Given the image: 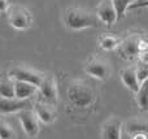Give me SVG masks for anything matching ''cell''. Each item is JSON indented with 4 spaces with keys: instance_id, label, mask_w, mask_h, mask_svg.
Here are the masks:
<instances>
[{
    "instance_id": "1",
    "label": "cell",
    "mask_w": 148,
    "mask_h": 139,
    "mask_svg": "<svg viewBox=\"0 0 148 139\" xmlns=\"http://www.w3.org/2000/svg\"><path fill=\"white\" fill-rule=\"evenodd\" d=\"M121 57L126 60L138 59L139 61L147 62V39L144 35L140 34H130L129 36L121 39L118 47L116 48Z\"/></svg>"
},
{
    "instance_id": "2",
    "label": "cell",
    "mask_w": 148,
    "mask_h": 139,
    "mask_svg": "<svg viewBox=\"0 0 148 139\" xmlns=\"http://www.w3.org/2000/svg\"><path fill=\"white\" fill-rule=\"evenodd\" d=\"M99 20L91 12L83 8H69L64 13V23L72 30H83L94 27L97 25Z\"/></svg>"
},
{
    "instance_id": "3",
    "label": "cell",
    "mask_w": 148,
    "mask_h": 139,
    "mask_svg": "<svg viewBox=\"0 0 148 139\" xmlns=\"http://www.w3.org/2000/svg\"><path fill=\"white\" fill-rule=\"evenodd\" d=\"M68 98L73 105L78 108H86L94 103L95 92L87 82L77 79L70 82L69 88H68Z\"/></svg>"
},
{
    "instance_id": "4",
    "label": "cell",
    "mask_w": 148,
    "mask_h": 139,
    "mask_svg": "<svg viewBox=\"0 0 148 139\" xmlns=\"http://www.w3.org/2000/svg\"><path fill=\"white\" fill-rule=\"evenodd\" d=\"M8 21L10 26L17 30H27L33 25V16L30 10L21 5H13L8 9Z\"/></svg>"
},
{
    "instance_id": "5",
    "label": "cell",
    "mask_w": 148,
    "mask_h": 139,
    "mask_svg": "<svg viewBox=\"0 0 148 139\" xmlns=\"http://www.w3.org/2000/svg\"><path fill=\"white\" fill-rule=\"evenodd\" d=\"M84 72L88 75H91L92 78L105 81L112 74V65H110V62L108 60L99 57V56H95V57H91L86 62Z\"/></svg>"
},
{
    "instance_id": "6",
    "label": "cell",
    "mask_w": 148,
    "mask_h": 139,
    "mask_svg": "<svg viewBox=\"0 0 148 139\" xmlns=\"http://www.w3.org/2000/svg\"><path fill=\"white\" fill-rule=\"evenodd\" d=\"M8 74H9L10 79L27 82L36 86V87L40 85V82L43 81V77H44V73H40L38 70L30 69V68H26V66H13Z\"/></svg>"
},
{
    "instance_id": "7",
    "label": "cell",
    "mask_w": 148,
    "mask_h": 139,
    "mask_svg": "<svg viewBox=\"0 0 148 139\" xmlns=\"http://www.w3.org/2000/svg\"><path fill=\"white\" fill-rule=\"evenodd\" d=\"M38 90L40 96L44 99L47 104L55 107L59 100V91H57V82L56 78L51 74H44L43 81L38 86Z\"/></svg>"
},
{
    "instance_id": "8",
    "label": "cell",
    "mask_w": 148,
    "mask_h": 139,
    "mask_svg": "<svg viewBox=\"0 0 148 139\" xmlns=\"http://www.w3.org/2000/svg\"><path fill=\"white\" fill-rule=\"evenodd\" d=\"M33 105L29 99H17V98H1L0 96V114H8L20 112L23 109H29Z\"/></svg>"
},
{
    "instance_id": "9",
    "label": "cell",
    "mask_w": 148,
    "mask_h": 139,
    "mask_svg": "<svg viewBox=\"0 0 148 139\" xmlns=\"http://www.w3.org/2000/svg\"><path fill=\"white\" fill-rule=\"evenodd\" d=\"M96 14L97 20L105 23L108 27H110L117 21V13H116V9L113 7L112 0H101L100 4L97 5Z\"/></svg>"
},
{
    "instance_id": "10",
    "label": "cell",
    "mask_w": 148,
    "mask_h": 139,
    "mask_svg": "<svg viewBox=\"0 0 148 139\" xmlns=\"http://www.w3.org/2000/svg\"><path fill=\"white\" fill-rule=\"evenodd\" d=\"M18 118H20L21 126H22V129L25 130V133L27 135L35 137L39 133V121L36 118L34 111H31V109H23V111H21Z\"/></svg>"
},
{
    "instance_id": "11",
    "label": "cell",
    "mask_w": 148,
    "mask_h": 139,
    "mask_svg": "<svg viewBox=\"0 0 148 139\" xmlns=\"http://www.w3.org/2000/svg\"><path fill=\"white\" fill-rule=\"evenodd\" d=\"M121 131H122V121L117 117L109 118L101 129L103 139H121Z\"/></svg>"
},
{
    "instance_id": "12",
    "label": "cell",
    "mask_w": 148,
    "mask_h": 139,
    "mask_svg": "<svg viewBox=\"0 0 148 139\" xmlns=\"http://www.w3.org/2000/svg\"><path fill=\"white\" fill-rule=\"evenodd\" d=\"M34 113H35L38 121H40L42 124H46V125L52 124L55 121V118H56V112L53 111L52 105H49L47 103H40V101L35 103Z\"/></svg>"
},
{
    "instance_id": "13",
    "label": "cell",
    "mask_w": 148,
    "mask_h": 139,
    "mask_svg": "<svg viewBox=\"0 0 148 139\" xmlns=\"http://www.w3.org/2000/svg\"><path fill=\"white\" fill-rule=\"evenodd\" d=\"M120 77L122 83L129 88L130 91H133L134 94L139 90L140 87V83L138 81V77H136V72H135V66H127L123 68L120 73Z\"/></svg>"
},
{
    "instance_id": "14",
    "label": "cell",
    "mask_w": 148,
    "mask_h": 139,
    "mask_svg": "<svg viewBox=\"0 0 148 139\" xmlns=\"http://www.w3.org/2000/svg\"><path fill=\"white\" fill-rule=\"evenodd\" d=\"M14 82V98L17 99H29L38 91V87L31 83L22 81H13Z\"/></svg>"
},
{
    "instance_id": "15",
    "label": "cell",
    "mask_w": 148,
    "mask_h": 139,
    "mask_svg": "<svg viewBox=\"0 0 148 139\" xmlns=\"http://www.w3.org/2000/svg\"><path fill=\"white\" fill-rule=\"evenodd\" d=\"M121 42V38L113 35H101L99 38V46L101 47L104 51H113L118 47Z\"/></svg>"
},
{
    "instance_id": "16",
    "label": "cell",
    "mask_w": 148,
    "mask_h": 139,
    "mask_svg": "<svg viewBox=\"0 0 148 139\" xmlns=\"http://www.w3.org/2000/svg\"><path fill=\"white\" fill-rule=\"evenodd\" d=\"M0 96L12 99L14 98V82L10 78L0 79Z\"/></svg>"
},
{
    "instance_id": "17",
    "label": "cell",
    "mask_w": 148,
    "mask_h": 139,
    "mask_svg": "<svg viewBox=\"0 0 148 139\" xmlns=\"http://www.w3.org/2000/svg\"><path fill=\"white\" fill-rule=\"evenodd\" d=\"M147 129H148V125L146 121L143 120H133V121L127 122V133L130 135H134V134H147Z\"/></svg>"
},
{
    "instance_id": "18",
    "label": "cell",
    "mask_w": 148,
    "mask_h": 139,
    "mask_svg": "<svg viewBox=\"0 0 148 139\" xmlns=\"http://www.w3.org/2000/svg\"><path fill=\"white\" fill-rule=\"evenodd\" d=\"M135 0H112L113 7L116 9V13H117V20L118 18H122L125 16L126 10L129 9L131 3H134Z\"/></svg>"
},
{
    "instance_id": "19",
    "label": "cell",
    "mask_w": 148,
    "mask_h": 139,
    "mask_svg": "<svg viewBox=\"0 0 148 139\" xmlns=\"http://www.w3.org/2000/svg\"><path fill=\"white\" fill-rule=\"evenodd\" d=\"M136 103L142 111H147V81L140 83V87L136 91Z\"/></svg>"
},
{
    "instance_id": "20",
    "label": "cell",
    "mask_w": 148,
    "mask_h": 139,
    "mask_svg": "<svg viewBox=\"0 0 148 139\" xmlns=\"http://www.w3.org/2000/svg\"><path fill=\"white\" fill-rule=\"evenodd\" d=\"M0 139H16L14 130L4 120H0Z\"/></svg>"
},
{
    "instance_id": "21",
    "label": "cell",
    "mask_w": 148,
    "mask_h": 139,
    "mask_svg": "<svg viewBox=\"0 0 148 139\" xmlns=\"http://www.w3.org/2000/svg\"><path fill=\"white\" fill-rule=\"evenodd\" d=\"M135 72H136V77H138L139 83L146 82V81H147V77H148V66H147V62L140 61V64L135 66Z\"/></svg>"
},
{
    "instance_id": "22",
    "label": "cell",
    "mask_w": 148,
    "mask_h": 139,
    "mask_svg": "<svg viewBox=\"0 0 148 139\" xmlns=\"http://www.w3.org/2000/svg\"><path fill=\"white\" fill-rule=\"evenodd\" d=\"M10 8V0H0V14L7 13Z\"/></svg>"
},
{
    "instance_id": "23",
    "label": "cell",
    "mask_w": 148,
    "mask_h": 139,
    "mask_svg": "<svg viewBox=\"0 0 148 139\" xmlns=\"http://www.w3.org/2000/svg\"><path fill=\"white\" fill-rule=\"evenodd\" d=\"M131 139H147V134H134L131 135Z\"/></svg>"
}]
</instances>
